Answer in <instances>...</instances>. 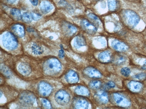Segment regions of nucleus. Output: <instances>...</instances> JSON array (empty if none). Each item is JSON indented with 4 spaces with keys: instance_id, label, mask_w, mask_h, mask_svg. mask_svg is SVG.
Segmentation results:
<instances>
[{
    "instance_id": "9d476101",
    "label": "nucleus",
    "mask_w": 146,
    "mask_h": 109,
    "mask_svg": "<svg viewBox=\"0 0 146 109\" xmlns=\"http://www.w3.org/2000/svg\"><path fill=\"white\" fill-rule=\"evenodd\" d=\"M84 73L87 77L94 78H99L102 76L101 72L97 69L91 66L86 68L83 71Z\"/></svg>"
},
{
    "instance_id": "f704fd0d",
    "label": "nucleus",
    "mask_w": 146,
    "mask_h": 109,
    "mask_svg": "<svg viewBox=\"0 0 146 109\" xmlns=\"http://www.w3.org/2000/svg\"><path fill=\"white\" fill-rule=\"evenodd\" d=\"M106 86L110 88H113L115 86V84L113 81H108L106 84Z\"/></svg>"
},
{
    "instance_id": "f03ea898",
    "label": "nucleus",
    "mask_w": 146,
    "mask_h": 109,
    "mask_svg": "<svg viewBox=\"0 0 146 109\" xmlns=\"http://www.w3.org/2000/svg\"><path fill=\"white\" fill-rule=\"evenodd\" d=\"M121 15L124 23L130 28H133L135 26L140 20L139 15L135 12L131 10H123Z\"/></svg>"
},
{
    "instance_id": "393cba45",
    "label": "nucleus",
    "mask_w": 146,
    "mask_h": 109,
    "mask_svg": "<svg viewBox=\"0 0 146 109\" xmlns=\"http://www.w3.org/2000/svg\"><path fill=\"white\" fill-rule=\"evenodd\" d=\"M22 19L26 23H30L33 20L31 12H24L22 15Z\"/></svg>"
},
{
    "instance_id": "a878e982",
    "label": "nucleus",
    "mask_w": 146,
    "mask_h": 109,
    "mask_svg": "<svg viewBox=\"0 0 146 109\" xmlns=\"http://www.w3.org/2000/svg\"><path fill=\"white\" fill-rule=\"evenodd\" d=\"M108 6L109 10L111 11H115L117 8V2L116 0H108Z\"/></svg>"
},
{
    "instance_id": "6e6552de",
    "label": "nucleus",
    "mask_w": 146,
    "mask_h": 109,
    "mask_svg": "<svg viewBox=\"0 0 146 109\" xmlns=\"http://www.w3.org/2000/svg\"><path fill=\"white\" fill-rule=\"evenodd\" d=\"M39 93L43 97H47L51 93L52 88L51 85L48 83L44 81L40 82L38 86Z\"/></svg>"
},
{
    "instance_id": "aec40b11",
    "label": "nucleus",
    "mask_w": 146,
    "mask_h": 109,
    "mask_svg": "<svg viewBox=\"0 0 146 109\" xmlns=\"http://www.w3.org/2000/svg\"><path fill=\"white\" fill-rule=\"evenodd\" d=\"M74 91L76 94L79 96H88L90 94L89 89L83 85L77 86L75 88Z\"/></svg>"
},
{
    "instance_id": "f3484780",
    "label": "nucleus",
    "mask_w": 146,
    "mask_h": 109,
    "mask_svg": "<svg viewBox=\"0 0 146 109\" xmlns=\"http://www.w3.org/2000/svg\"><path fill=\"white\" fill-rule=\"evenodd\" d=\"M127 86L131 91L134 93L140 92L143 87L142 84L141 83L133 81L129 82L127 84Z\"/></svg>"
},
{
    "instance_id": "20e7f679",
    "label": "nucleus",
    "mask_w": 146,
    "mask_h": 109,
    "mask_svg": "<svg viewBox=\"0 0 146 109\" xmlns=\"http://www.w3.org/2000/svg\"><path fill=\"white\" fill-rule=\"evenodd\" d=\"M19 101L21 104L24 107H30L34 104L35 98L31 92L28 91H24L19 95Z\"/></svg>"
},
{
    "instance_id": "f257e3e1",
    "label": "nucleus",
    "mask_w": 146,
    "mask_h": 109,
    "mask_svg": "<svg viewBox=\"0 0 146 109\" xmlns=\"http://www.w3.org/2000/svg\"><path fill=\"white\" fill-rule=\"evenodd\" d=\"M44 73L49 76H53L58 74L62 69L60 61L55 58H51L46 60L43 64Z\"/></svg>"
},
{
    "instance_id": "2f4dec72",
    "label": "nucleus",
    "mask_w": 146,
    "mask_h": 109,
    "mask_svg": "<svg viewBox=\"0 0 146 109\" xmlns=\"http://www.w3.org/2000/svg\"><path fill=\"white\" fill-rule=\"evenodd\" d=\"M88 17L96 22L97 23L99 24L100 23V21L99 18L97 16L94 14L92 13H90L88 15Z\"/></svg>"
},
{
    "instance_id": "7c9ffc66",
    "label": "nucleus",
    "mask_w": 146,
    "mask_h": 109,
    "mask_svg": "<svg viewBox=\"0 0 146 109\" xmlns=\"http://www.w3.org/2000/svg\"><path fill=\"white\" fill-rule=\"evenodd\" d=\"M41 102L43 106L46 108H51V106L49 102L47 99L42 98L41 100Z\"/></svg>"
},
{
    "instance_id": "72a5a7b5",
    "label": "nucleus",
    "mask_w": 146,
    "mask_h": 109,
    "mask_svg": "<svg viewBox=\"0 0 146 109\" xmlns=\"http://www.w3.org/2000/svg\"><path fill=\"white\" fill-rule=\"evenodd\" d=\"M60 49L59 51L58 56L60 58H62L64 56V53L62 45H60Z\"/></svg>"
},
{
    "instance_id": "ea45409f",
    "label": "nucleus",
    "mask_w": 146,
    "mask_h": 109,
    "mask_svg": "<svg viewBox=\"0 0 146 109\" xmlns=\"http://www.w3.org/2000/svg\"><path fill=\"white\" fill-rule=\"evenodd\" d=\"M144 67L145 68V67H146V61H145L144 63Z\"/></svg>"
},
{
    "instance_id": "c756f323",
    "label": "nucleus",
    "mask_w": 146,
    "mask_h": 109,
    "mask_svg": "<svg viewBox=\"0 0 146 109\" xmlns=\"http://www.w3.org/2000/svg\"><path fill=\"white\" fill-rule=\"evenodd\" d=\"M133 77L139 80H143L146 77V74L144 72L139 73L134 76Z\"/></svg>"
},
{
    "instance_id": "412c9836",
    "label": "nucleus",
    "mask_w": 146,
    "mask_h": 109,
    "mask_svg": "<svg viewBox=\"0 0 146 109\" xmlns=\"http://www.w3.org/2000/svg\"><path fill=\"white\" fill-rule=\"evenodd\" d=\"M86 43L85 39L80 35L76 37L74 39V47L76 48H78L85 46Z\"/></svg>"
},
{
    "instance_id": "4c0bfd02",
    "label": "nucleus",
    "mask_w": 146,
    "mask_h": 109,
    "mask_svg": "<svg viewBox=\"0 0 146 109\" xmlns=\"http://www.w3.org/2000/svg\"><path fill=\"white\" fill-rule=\"evenodd\" d=\"M29 1L34 6H36L38 4V0H29Z\"/></svg>"
},
{
    "instance_id": "e433bc0d",
    "label": "nucleus",
    "mask_w": 146,
    "mask_h": 109,
    "mask_svg": "<svg viewBox=\"0 0 146 109\" xmlns=\"http://www.w3.org/2000/svg\"><path fill=\"white\" fill-rule=\"evenodd\" d=\"M58 5L63 7H66L67 5L66 2L64 0H60L58 2Z\"/></svg>"
},
{
    "instance_id": "1a4fd4ad",
    "label": "nucleus",
    "mask_w": 146,
    "mask_h": 109,
    "mask_svg": "<svg viewBox=\"0 0 146 109\" xmlns=\"http://www.w3.org/2000/svg\"><path fill=\"white\" fill-rule=\"evenodd\" d=\"M80 24L82 28L90 34H94L97 31V28L95 25L86 19L81 20Z\"/></svg>"
},
{
    "instance_id": "f8f14e48",
    "label": "nucleus",
    "mask_w": 146,
    "mask_h": 109,
    "mask_svg": "<svg viewBox=\"0 0 146 109\" xmlns=\"http://www.w3.org/2000/svg\"><path fill=\"white\" fill-rule=\"evenodd\" d=\"M65 78L68 83L70 84H73L78 82L79 77L78 74L75 71L70 70L66 74Z\"/></svg>"
},
{
    "instance_id": "4be33fe9",
    "label": "nucleus",
    "mask_w": 146,
    "mask_h": 109,
    "mask_svg": "<svg viewBox=\"0 0 146 109\" xmlns=\"http://www.w3.org/2000/svg\"><path fill=\"white\" fill-rule=\"evenodd\" d=\"M10 14L12 18L16 21H19L22 19V15L20 11L18 9H12L10 11Z\"/></svg>"
},
{
    "instance_id": "4468645a",
    "label": "nucleus",
    "mask_w": 146,
    "mask_h": 109,
    "mask_svg": "<svg viewBox=\"0 0 146 109\" xmlns=\"http://www.w3.org/2000/svg\"><path fill=\"white\" fill-rule=\"evenodd\" d=\"M96 99L100 103L105 104L109 101V97L107 93L104 90L100 91L96 93L95 95Z\"/></svg>"
},
{
    "instance_id": "bb28decb",
    "label": "nucleus",
    "mask_w": 146,
    "mask_h": 109,
    "mask_svg": "<svg viewBox=\"0 0 146 109\" xmlns=\"http://www.w3.org/2000/svg\"><path fill=\"white\" fill-rule=\"evenodd\" d=\"M127 60V59L125 56L120 55L116 57L115 61L116 64L118 65H121L125 63Z\"/></svg>"
},
{
    "instance_id": "a19ab883",
    "label": "nucleus",
    "mask_w": 146,
    "mask_h": 109,
    "mask_svg": "<svg viewBox=\"0 0 146 109\" xmlns=\"http://www.w3.org/2000/svg\"></svg>"
},
{
    "instance_id": "473e14b6",
    "label": "nucleus",
    "mask_w": 146,
    "mask_h": 109,
    "mask_svg": "<svg viewBox=\"0 0 146 109\" xmlns=\"http://www.w3.org/2000/svg\"><path fill=\"white\" fill-rule=\"evenodd\" d=\"M33 20L35 21H38L39 20L41 17V15L40 14L34 12H31Z\"/></svg>"
},
{
    "instance_id": "39448f33",
    "label": "nucleus",
    "mask_w": 146,
    "mask_h": 109,
    "mask_svg": "<svg viewBox=\"0 0 146 109\" xmlns=\"http://www.w3.org/2000/svg\"><path fill=\"white\" fill-rule=\"evenodd\" d=\"M111 100L118 106L122 107H127L130 106L131 103L127 98L117 93H113L111 95Z\"/></svg>"
},
{
    "instance_id": "9b49d317",
    "label": "nucleus",
    "mask_w": 146,
    "mask_h": 109,
    "mask_svg": "<svg viewBox=\"0 0 146 109\" xmlns=\"http://www.w3.org/2000/svg\"><path fill=\"white\" fill-rule=\"evenodd\" d=\"M62 28L65 34L68 36L74 35L77 30V28L75 26L67 22H64L63 23Z\"/></svg>"
},
{
    "instance_id": "7ed1b4c3",
    "label": "nucleus",
    "mask_w": 146,
    "mask_h": 109,
    "mask_svg": "<svg viewBox=\"0 0 146 109\" xmlns=\"http://www.w3.org/2000/svg\"><path fill=\"white\" fill-rule=\"evenodd\" d=\"M2 41L4 47L8 50L12 51L16 49L18 45V41L13 33L7 32L3 35Z\"/></svg>"
},
{
    "instance_id": "0eeeda50",
    "label": "nucleus",
    "mask_w": 146,
    "mask_h": 109,
    "mask_svg": "<svg viewBox=\"0 0 146 109\" xmlns=\"http://www.w3.org/2000/svg\"><path fill=\"white\" fill-rule=\"evenodd\" d=\"M72 105L75 109H87L89 106V102L86 98L81 96H79L74 98Z\"/></svg>"
},
{
    "instance_id": "a211bd4d",
    "label": "nucleus",
    "mask_w": 146,
    "mask_h": 109,
    "mask_svg": "<svg viewBox=\"0 0 146 109\" xmlns=\"http://www.w3.org/2000/svg\"><path fill=\"white\" fill-rule=\"evenodd\" d=\"M98 58L100 62L105 63L110 62L112 59L111 53L108 51H104L100 53Z\"/></svg>"
},
{
    "instance_id": "423d86ee",
    "label": "nucleus",
    "mask_w": 146,
    "mask_h": 109,
    "mask_svg": "<svg viewBox=\"0 0 146 109\" xmlns=\"http://www.w3.org/2000/svg\"><path fill=\"white\" fill-rule=\"evenodd\" d=\"M54 98L55 101L58 104L64 106L69 102L70 96L69 94L65 90H60L56 92Z\"/></svg>"
},
{
    "instance_id": "2eb2a0df",
    "label": "nucleus",
    "mask_w": 146,
    "mask_h": 109,
    "mask_svg": "<svg viewBox=\"0 0 146 109\" xmlns=\"http://www.w3.org/2000/svg\"><path fill=\"white\" fill-rule=\"evenodd\" d=\"M11 30L13 34L19 37H22L25 35L24 27L20 24H17L13 25L11 27Z\"/></svg>"
},
{
    "instance_id": "cd10ccee",
    "label": "nucleus",
    "mask_w": 146,
    "mask_h": 109,
    "mask_svg": "<svg viewBox=\"0 0 146 109\" xmlns=\"http://www.w3.org/2000/svg\"><path fill=\"white\" fill-rule=\"evenodd\" d=\"M1 71L5 76L9 77L11 74V72L9 69L4 65L1 66Z\"/></svg>"
},
{
    "instance_id": "58836bf2",
    "label": "nucleus",
    "mask_w": 146,
    "mask_h": 109,
    "mask_svg": "<svg viewBox=\"0 0 146 109\" xmlns=\"http://www.w3.org/2000/svg\"><path fill=\"white\" fill-rule=\"evenodd\" d=\"M27 30L28 32H33L34 31V29L31 27L27 28Z\"/></svg>"
},
{
    "instance_id": "c85d7f7f",
    "label": "nucleus",
    "mask_w": 146,
    "mask_h": 109,
    "mask_svg": "<svg viewBox=\"0 0 146 109\" xmlns=\"http://www.w3.org/2000/svg\"><path fill=\"white\" fill-rule=\"evenodd\" d=\"M121 75L125 77H128L130 74L131 71L129 68L127 67L122 68L120 70Z\"/></svg>"
},
{
    "instance_id": "ddd939ff",
    "label": "nucleus",
    "mask_w": 146,
    "mask_h": 109,
    "mask_svg": "<svg viewBox=\"0 0 146 109\" xmlns=\"http://www.w3.org/2000/svg\"><path fill=\"white\" fill-rule=\"evenodd\" d=\"M111 45L113 49L120 52H125L129 49L128 47L126 44L117 39L113 40L111 42Z\"/></svg>"
},
{
    "instance_id": "dca6fc26",
    "label": "nucleus",
    "mask_w": 146,
    "mask_h": 109,
    "mask_svg": "<svg viewBox=\"0 0 146 109\" xmlns=\"http://www.w3.org/2000/svg\"><path fill=\"white\" fill-rule=\"evenodd\" d=\"M18 70L21 74L25 76L29 75L31 72L30 66L29 64L25 62H22L19 64Z\"/></svg>"
},
{
    "instance_id": "6ab92c4d",
    "label": "nucleus",
    "mask_w": 146,
    "mask_h": 109,
    "mask_svg": "<svg viewBox=\"0 0 146 109\" xmlns=\"http://www.w3.org/2000/svg\"><path fill=\"white\" fill-rule=\"evenodd\" d=\"M40 8L42 13L46 14L51 11L53 8V7L50 2L45 0L42 1L40 3Z\"/></svg>"
},
{
    "instance_id": "c9c22d12",
    "label": "nucleus",
    "mask_w": 146,
    "mask_h": 109,
    "mask_svg": "<svg viewBox=\"0 0 146 109\" xmlns=\"http://www.w3.org/2000/svg\"><path fill=\"white\" fill-rule=\"evenodd\" d=\"M3 2L6 3L10 5L14 4L16 1L17 0H2Z\"/></svg>"
},
{
    "instance_id": "5701e85b",
    "label": "nucleus",
    "mask_w": 146,
    "mask_h": 109,
    "mask_svg": "<svg viewBox=\"0 0 146 109\" xmlns=\"http://www.w3.org/2000/svg\"><path fill=\"white\" fill-rule=\"evenodd\" d=\"M31 48L32 52L35 55H40L44 52L43 48L36 43L33 44Z\"/></svg>"
},
{
    "instance_id": "b1692460",
    "label": "nucleus",
    "mask_w": 146,
    "mask_h": 109,
    "mask_svg": "<svg viewBox=\"0 0 146 109\" xmlns=\"http://www.w3.org/2000/svg\"><path fill=\"white\" fill-rule=\"evenodd\" d=\"M89 87L94 89H98L100 88L102 85V83L100 81L95 79L91 81L89 83Z\"/></svg>"
}]
</instances>
